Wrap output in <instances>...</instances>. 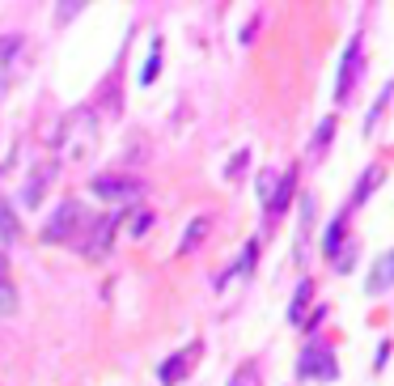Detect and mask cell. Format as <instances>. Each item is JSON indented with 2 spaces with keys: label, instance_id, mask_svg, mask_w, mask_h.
I'll list each match as a JSON object with an SVG mask.
<instances>
[{
  "label": "cell",
  "instance_id": "6da1fadb",
  "mask_svg": "<svg viewBox=\"0 0 394 386\" xmlns=\"http://www.w3.org/2000/svg\"><path fill=\"white\" fill-rule=\"evenodd\" d=\"M297 374H301V382H335L339 378V361H335V352L327 348V344H318V340H310L305 348H301V356H297Z\"/></svg>",
  "mask_w": 394,
  "mask_h": 386
},
{
  "label": "cell",
  "instance_id": "7a4b0ae2",
  "mask_svg": "<svg viewBox=\"0 0 394 386\" xmlns=\"http://www.w3.org/2000/svg\"><path fill=\"white\" fill-rule=\"evenodd\" d=\"M85 221H89V216H85V208H81L77 200H64V204L56 208V216L43 225V242H68V238L77 234Z\"/></svg>",
  "mask_w": 394,
  "mask_h": 386
},
{
  "label": "cell",
  "instance_id": "3957f363",
  "mask_svg": "<svg viewBox=\"0 0 394 386\" xmlns=\"http://www.w3.org/2000/svg\"><path fill=\"white\" fill-rule=\"evenodd\" d=\"M89 191L97 200H106V204H128V200H136L140 196V183L136 179H128V174H97L93 183H89Z\"/></svg>",
  "mask_w": 394,
  "mask_h": 386
},
{
  "label": "cell",
  "instance_id": "277c9868",
  "mask_svg": "<svg viewBox=\"0 0 394 386\" xmlns=\"http://www.w3.org/2000/svg\"><path fill=\"white\" fill-rule=\"evenodd\" d=\"M195 361H200V344L178 348L174 356H165L161 365H157V382H161V386H178V382H187V374H191Z\"/></svg>",
  "mask_w": 394,
  "mask_h": 386
},
{
  "label": "cell",
  "instance_id": "5b68a950",
  "mask_svg": "<svg viewBox=\"0 0 394 386\" xmlns=\"http://www.w3.org/2000/svg\"><path fill=\"white\" fill-rule=\"evenodd\" d=\"M56 183V161L47 157V161H38L34 170H30V179H26V187H21V208H38L43 204V196H47V187Z\"/></svg>",
  "mask_w": 394,
  "mask_h": 386
},
{
  "label": "cell",
  "instance_id": "8992f818",
  "mask_svg": "<svg viewBox=\"0 0 394 386\" xmlns=\"http://www.w3.org/2000/svg\"><path fill=\"white\" fill-rule=\"evenodd\" d=\"M360 56H364V47H360V38H352L348 43V52H343V60H339V81H335V102H343L352 93V85H356V68H360Z\"/></svg>",
  "mask_w": 394,
  "mask_h": 386
},
{
  "label": "cell",
  "instance_id": "52a82bcc",
  "mask_svg": "<svg viewBox=\"0 0 394 386\" xmlns=\"http://www.w3.org/2000/svg\"><path fill=\"white\" fill-rule=\"evenodd\" d=\"M123 216H128V212H123V208H115L111 216H106V221L102 225H97L93 229V238H89V247H81L89 259H102L106 251H111V238H115V229H119V221H123Z\"/></svg>",
  "mask_w": 394,
  "mask_h": 386
},
{
  "label": "cell",
  "instance_id": "ba28073f",
  "mask_svg": "<svg viewBox=\"0 0 394 386\" xmlns=\"http://www.w3.org/2000/svg\"><path fill=\"white\" fill-rule=\"evenodd\" d=\"M292 191H297V166H288L284 174H276V191H272V200H267V216H280L284 204L292 200Z\"/></svg>",
  "mask_w": 394,
  "mask_h": 386
},
{
  "label": "cell",
  "instance_id": "9c48e42d",
  "mask_svg": "<svg viewBox=\"0 0 394 386\" xmlns=\"http://www.w3.org/2000/svg\"><path fill=\"white\" fill-rule=\"evenodd\" d=\"M13 315H17V288H13V272H9L5 247H0V319H13Z\"/></svg>",
  "mask_w": 394,
  "mask_h": 386
},
{
  "label": "cell",
  "instance_id": "30bf717a",
  "mask_svg": "<svg viewBox=\"0 0 394 386\" xmlns=\"http://www.w3.org/2000/svg\"><path fill=\"white\" fill-rule=\"evenodd\" d=\"M343 247H348V212H339L335 221L327 225V234H323V255L327 259H335Z\"/></svg>",
  "mask_w": 394,
  "mask_h": 386
},
{
  "label": "cell",
  "instance_id": "8fae6325",
  "mask_svg": "<svg viewBox=\"0 0 394 386\" xmlns=\"http://www.w3.org/2000/svg\"><path fill=\"white\" fill-rule=\"evenodd\" d=\"M310 302H314V280H301V284H297V293H292V302H288V323H292V327H301V323H305Z\"/></svg>",
  "mask_w": 394,
  "mask_h": 386
},
{
  "label": "cell",
  "instance_id": "7c38bea8",
  "mask_svg": "<svg viewBox=\"0 0 394 386\" xmlns=\"http://www.w3.org/2000/svg\"><path fill=\"white\" fill-rule=\"evenodd\" d=\"M390 272H394V255H382L378 268H373V276H369V284H364V293H369V297L386 293V288H390Z\"/></svg>",
  "mask_w": 394,
  "mask_h": 386
},
{
  "label": "cell",
  "instance_id": "4fadbf2b",
  "mask_svg": "<svg viewBox=\"0 0 394 386\" xmlns=\"http://www.w3.org/2000/svg\"><path fill=\"white\" fill-rule=\"evenodd\" d=\"M17 238H21V225H17V216H13L9 200L0 196V247H5V242H17Z\"/></svg>",
  "mask_w": 394,
  "mask_h": 386
},
{
  "label": "cell",
  "instance_id": "5bb4252c",
  "mask_svg": "<svg viewBox=\"0 0 394 386\" xmlns=\"http://www.w3.org/2000/svg\"><path fill=\"white\" fill-rule=\"evenodd\" d=\"M335 124H339L335 115H327L323 124H318V132H314V144H310V157H323V153H327V144H331V136H335Z\"/></svg>",
  "mask_w": 394,
  "mask_h": 386
},
{
  "label": "cell",
  "instance_id": "9a60e30c",
  "mask_svg": "<svg viewBox=\"0 0 394 386\" xmlns=\"http://www.w3.org/2000/svg\"><path fill=\"white\" fill-rule=\"evenodd\" d=\"M157 72H161V38L153 43L149 60H144V68H140V85H153V81H157Z\"/></svg>",
  "mask_w": 394,
  "mask_h": 386
},
{
  "label": "cell",
  "instance_id": "2e32d148",
  "mask_svg": "<svg viewBox=\"0 0 394 386\" xmlns=\"http://www.w3.org/2000/svg\"><path fill=\"white\" fill-rule=\"evenodd\" d=\"M204 234H208V216H200V221H195V225H191V229L183 234V247H178V251H183V255H191L195 247L204 242Z\"/></svg>",
  "mask_w": 394,
  "mask_h": 386
},
{
  "label": "cell",
  "instance_id": "e0dca14e",
  "mask_svg": "<svg viewBox=\"0 0 394 386\" xmlns=\"http://www.w3.org/2000/svg\"><path fill=\"white\" fill-rule=\"evenodd\" d=\"M229 386H259V361H242L237 374L229 378Z\"/></svg>",
  "mask_w": 394,
  "mask_h": 386
},
{
  "label": "cell",
  "instance_id": "ac0fdd59",
  "mask_svg": "<svg viewBox=\"0 0 394 386\" xmlns=\"http://www.w3.org/2000/svg\"><path fill=\"white\" fill-rule=\"evenodd\" d=\"M378 183H382V166L373 161V166H369V170H364V183L356 187V200H364V196H369V191H373Z\"/></svg>",
  "mask_w": 394,
  "mask_h": 386
},
{
  "label": "cell",
  "instance_id": "d6986e66",
  "mask_svg": "<svg viewBox=\"0 0 394 386\" xmlns=\"http://www.w3.org/2000/svg\"><path fill=\"white\" fill-rule=\"evenodd\" d=\"M255 191H259V200H263V204L272 200V191H276V170H263V174L255 179Z\"/></svg>",
  "mask_w": 394,
  "mask_h": 386
},
{
  "label": "cell",
  "instance_id": "ffe728a7",
  "mask_svg": "<svg viewBox=\"0 0 394 386\" xmlns=\"http://www.w3.org/2000/svg\"><path fill=\"white\" fill-rule=\"evenodd\" d=\"M255 255H259V238H255V242H246V255H242V272H251V268H255Z\"/></svg>",
  "mask_w": 394,
  "mask_h": 386
},
{
  "label": "cell",
  "instance_id": "44dd1931",
  "mask_svg": "<svg viewBox=\"0 0 394 386\" xmlns=\"http://www.w3.org/2000/svg\"><path fill=\"white\" fill-rule=\"evenodd\" d=\"M246 157H251V153H246V149H237V157H233V161L225 166V179H233V174L242 170V166H246Z\"/></svg>",
  "mask_w": 394,
  "mask_h": 386
},
{
  "label": "cell",
  "instance_id": "7402d4cb",
  "mask_svg": "<svg viewBox=\"0 0 394 386\" xmlns=\"http://www.w3.org/2000/svg\"><path fill=\"white\" fill-rule=\"evenodd\" d=\"M149 221H153V216H149V212L140 208V216H136V225H132V234H144V229H149Z\"/></svg>",
  "mask_w": 394,
  "mask_h": 386
}]
</instances>
